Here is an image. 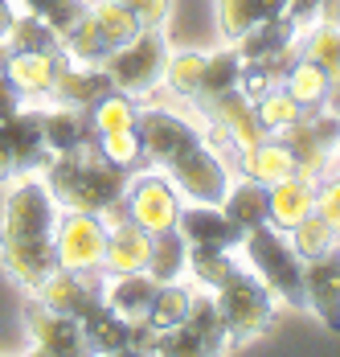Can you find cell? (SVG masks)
<instances>
[{
    "label": "cell",
    "instance_id": "obj_26",
    "mask_svg": "<svg viewBox=\"0 0 340 357\" xmlns=\"http://www.w3.org/2000/svg\"><path fill=\"white\" fill-rule=\"evenodd\" d=\"M82 333H86L91 349H99V354H128V345H132V324L115 317L102 300L82 317Z\"/></svg>",
    "mask_w": 340,
    "mask_h": 357
},
{
    "label": "cell",
    "instance_id": "obj_27",
    "mask_svg": "<svg viewBox=\"0 0 340 357\" xmlns=\"http://www.w3.org/2000/svg\"><path fill=\"white\" fill-rule=\"evenodd\" d=\"M185 267H189V243L180 238V230L152 234V255H148L144 271L156 284H176V280H185Z\"/></svg>",
    "mask_w": 340,
    "mask_h": 357
},
{
    "label": "cell",
    "instance_id": "obj_49",
    "mask_svg": "<svg viewBox=\"0 0 340 357\" xmlns=\"http://www.w3.org/2000/svg\"><path fill=\"white\" fill-rule=\"evenodd\" d=\"M337 165H340V156H337Z\"/></svg>",
    "mask_w": 340,
    "mask_h": 357
},
{
    "label": "cell",
    "instance_id": "obj_25",
    "mask_svg": "<svg viewBox=\"0 0 340 357\" xmlns=\"http://www.w3.org/2000/svg\"><path fill=\"white\" fill-rule=\"evenodd\" d=\"M222 210L230 214V222H234L238 230H250V226L271 222V214H267V185H258V181H250V177L230 181Z\"/></svg>",
    "mask_w": 340,
    "mask_h": 357
},
{
    "label": "cell",
    "instance_id": "obj_35",
    "mask_svg": "<svg viewBox=\"0 0 340 357\" xmlns=\"http://www.w3.org/2000/svg\"><path fill=\"white\" fill-rule=\"evenodd\" d=\"M238 74H242V58H238V50H234V45H226V50L209 54V58H205L201 91H197L193 107L205 103V99H213V95H222V91H230V86H238Z\"/></svg>",
    "mask_w": 340,
    "mask_h": 357
},
{
    "label": "cell",
    "instance_id": "obj_44",
    "mask_svg": "<svg viewBox=\"0 0 340 357\" xmlns=\"http://www.w3.org/2000/svg\"><path fill=\"white\" fill-rule=\"evenodd\" d=\"M320 4H324V0H287V17L304 29V25H311V21L320 17Z\"/></svg>",
    "mask_w": 340,
    "mask_h": 357
},
{
    "label": "cell",
    "instance_id": "obj_32",
    "mask_svg": "<svg viewBox=\"0 0 340 357\" xmlns=\"http://www.w3.org/2000/svg\"><path fill=\"white\" fill-rule=\"evenodd\" d=\"M279 82H283V86H287V95H295V99H300L307 111L324 107V99H328V86H332V78L320 70L316 62H307V58H295Z\"/></svg>",
    "mask_w": 340,
    "mask_h": 357
},
{
    "label": "cell",
    "instance_id": "obj_1",
    "mask_svg": "<svg viewBox=\"0 0 340 357\" xmlns=\"http://www.w3.org/2000/svg\"><path fill=\"white\" fill-rule=\"evenodd\" d=\"M58 218H62V206L49 193L45 177L21 173L8 185L4 218H0V263L29 291H37L58 271V250H54Z\"/></svg>",
    "mask_w": 340,
    "mask_h": 357
},
{
    "label": "cell",
    "instance_id": "obj_34",
    "mask_svg": "<svg viewBox=\"0 0 340 357\" xmlns=\"http://www.w3.org/2000/svg\"><path fill=\"white\" fill-rule=\"evenodd\" d=\"M91 17H95L102 41H107L111 50L128 45V41L144 29V25H139V17L132 13V8H123L119 0H95V4H91Z\"/></svg>",
    "mask_w": 340,
    "mask_h": 357
},
{
    "label": "cell",
    "instance_id": "obj_48",
    "mask_svg": "<svg viewBox=\"0 0 340 357\" xmlns=\"http://www.w3.org/2000/svg\"><path fill=\"white\" fill-rule=\"evenodd\" d=\"M337 25H340V13H337Z\"/></svg>",
    "mask_w": 340,
    "mask_h": 357
},
{
    "label": "cell",
    "instance_id": "obj_28",
    "mask_svg": "<svg viewBox=\"0 0 340 357\" xmlns=\"http://www.w3.org/2000/svg\"><path fill=\"white\" fill-rule=\"evenodd\" d=\"M197 337H201L205 354H217V349H230V337H226V324H222V312H217V300H213V291H197L193 287V300H189V312H185V321Z\"/></svg>",
    "mask_w": 340,
    "mask_h": 357
},
{
    "label": "cell",
    "instance_id": "obj_12",
    "mask_svg": "<svg viewBox=\"0 0 340 357\" xmlns=\"http://www.w3.org/2000/svg\"><path fill=\"white\" fill-rule=\"evenodd\" d=\"M197 107H201L205 119L222 123V132L230 136L234 152H246V148H254V144L267 136L263 123H258V115H254V99L242 95L238 86H230V91H222V95L205 99V103H197Z\"/></svg>",
    "mask_w": 340,
    "mask_h": 357
},
{
    "label": "cell",
    "instance_id": "obj_18",
    "mask_svg": "<svg viewBox=\"0 0 340 357\" xmlns=\"http://www.w3.org/2000/svg\"><path fill=\"white\" fill-rule=\"evenodd\" d=\"M152 255V234L139 230L136 222H119L107 226V250H102V271L107 275H123V271H144Z\"/></svg>",
    "mask_w": 340,
    "mask_h": 357
},
{
    "label": "cell",
    "instance_id": "obj_15",
    "mask_svg": "<svg viewBox=\"0 0 340 357\" xmlns=\"http://www.w3.org/2000/svg\"><path fill=\"white\" fill-rule=\"evenodd\" d=\"M176 230L189 247H222L234 250L242 247V230L230 222V214L222 206H209V202H189L180 206V218H176Z\"/></svg>",
    "mask_w": 340,
    "mask_h": 357
},
{
    "label": "cell",
    "instance_id": "obj_39",
    "mask_svg": "<svg viewBox=\"0 0 340 357\" xmlns=\"http://www.w3.org/2000/svg\"><path fill=\"white\" fill-rule=\"evenodd\" d=\"M189 300H193V287L185 284V280H176V284H160L156 287V300H152L148 321H156L160 328L180 324L185 321V312H189Z\"/></svg>",
    "mask_w": 340,
    "mask_h": 357
},
{
    "label": "cell",
    "instance_id": "obj_10",
    "mask_svg": "<svg viewBox=\"0 0 340 357\" xmlns=\"http://www.w3.org/2000/svg\"><path fill=\"white\" fill-rule=\"evenodd\" d=\"M304 308H311L328 333H340V243L304 259Z\"/></svg>",
    "mask_w": 340,
    "mask_h": 357
},
{
    "label": "cell",
    "instance_id": "obj_42",
    "mask_svg": "<svg viewBox=\"0 0 340 357\" xmlns=\"http://www.w3.org/2000/svg\"><path fill=\"white\" fill-rule=\"evenodd\" d=\"M86 13H91V4H86V0H58V4H54L41 21L54 29V37H62V33H70V29H74Z\"/></svg>",
    "mask_w": 340,
    "mask_h": 357
},
{
    "label": "cell",
    "instance_id": "obj_24",
    "mask_svg": "<svg viewBox=\"0 0 340 357\" xmlns=\"http://www.w3.org/2000/svg\"><path fill=\"white\" fill-rule=\"evenodd\" d=\"M295 50H300V58L316 62L332 82L340 78V25L337 21H311V25H304L300 37H295Z\"/></svg>",
    "mask_w": 340,
    "mask_h": 357
},
{
    "label": "cell",
    "instance_id": "obj_17",
    "mask_svg": "<svg viewBox=\"0 0 340 357\" xmlns=\"http://www.w3.org/2000/svg\"><path fill=\"white\" fill-rule=\"evenodd\" d=\"M107 91H115V86H111V78H107L102 66L62 62V70H58V78H54V86H49V95H45V99H54V103H62V107L91 111Z\"/></svg>",
    "mask_w": 340,
    "mask_h": 357
},
{
    "label": "cell",
    "instance_id": "obj_30",
    "mask_svg": "<svg viewBox=\"0 0 340 357\" xmlns=\"http://www.w3.org/2000/svg\"><path fill=\"white\" fill-rule=\"evenodd\" d=\"M58 50H62L66 62H78V66H102V58L111 54V45L102 41V33H99V25H95L91 13H86L70 33L58 37Z\"/></svg>",
    "mask_w": 340,
    "mask_h": 357
},
{
    "label": "cell",
    "instance_id": "obj_2",
    "mask_svg": "<svg viewBox=\"0 0 340 357\" xmlns=\"http://www.w3.org/2000/svg\"><path fill=\"white\" fill-rule=\"evenodd\" d=\"M45 185L58 197L62 210H82V214H102L115 197H123L132 169L107 160L99 144H78L70 152H54L45 165Z\"/></svg>",
    "mask_w": 340,
    "mask_h": 357
},
{
    "label": "cell",
    "instance_id": "obj_6",
    "mask_svg": "<svg viewBox=\"0 0 340 357\" xmlns=\"http://www.w3.org/2000/svg\"><path fill=\"white\" fill-rule=\"evenodd\" d=\"M164 173L172 177V185L180 189V197L189 202H209V206H222L226 202V189H230V160L209 148L205 136L197 144H189L180 156H172L164 165Z\"/></svg>",
    "mask_w": 340,
    "mask_h": 357
},
{
    "label": "cell",
    "instance_id": "obj_16",
    "mask_svg": "<svg viewBox=\"0 0 340 357\" xmlns=\"http://www.w3.org/2000/svg\"><path fill=\"white\" fill-rule=\"evenodd\" d=\"M156 280L148 275V271H123V275H107V284H102V304L115 312V317H123L128 324L136 321H148V312H152V300H156Z\"/></svg>",
    "mask_w": 340,
    "mask_h": 357
},
{
    "label": "cell",
    "instance_id": "obj_37",
    "mask_svg": "<svg viewBox=\"0 0 340 357\" xmlns=\"http://www.w3.org/2000/svg\"><path fill=\"white\" fill-rule=\"evenodd\" d=\"M287 243H291V250H295L300 259H311V255H324V250H332L340 238H337V230H332L324 218L316 214V210H311L304 222H295V226L287 230Z\"/></svg>",
    "mask_w": 340,
    "mask_h": 357
},
{
    "label": "cell",
    "instance_id": "obj_40",
    "mask_svg": "<svg viewBox=\"0 0 340 357\" xmlns=\"http://www.w3.org/2000/svg\"><path fill=\"white\" fill-rule=\"evenodd\" d=\"M99 152L107 160L123 165V169H139L144 165V148H139V132L136 128H123V132H99L95 136Z\"/></svg>",
    "mask_w": 340,
    "mask_h": 357
},
{
    "label": "cell",
    "instance_id": "obj_45",
    "mask_svg": "<svg viewBox=\"0 0 340 357\" xmlns=\"http://www.w3.org/2000/svg\"><path fill=\"white\" fill-rule=\"evenodd\" d=\"M21 111V95H17V86L8 82V74L0 66V119H8V115H17Z\"/></svg>",
    "mask_w": 340,
    "mask_h": 357
},
{
    "label": "cell",
    "instance_id": "obj_5",
    "mask_svg": "<svg viewBox=\"0 0 340 357\" xmlns=\"http://www.w3.org/2000/svg\"><path fill=\"white\" fill-rule=\"evenodd\" d=\"M169 54L172 50L164 41V29H139L128 45H119L102 58V70L111 78V86L123 95H152L164 82Z\"/></svg>",
    "mask_w": 340,
    "mask_h": 357
},
{
    "label": "cell",
    "instance_id": "obj_33",
    "mask_svg": "<svg viewBox=\"0 0 340 357\" xmlns=\"http://www.w3.org/2000/svg\"><path fill=\"white\" fill-rule=\"evenodd\" d=\"M205 58L201 50H176L169 54V62H164V86H169L176 99H197V91H201V78H205Z\"/></svg>",
    "mask_w": 340,
    "mask_h": 357
},
{
    "label": "cell",
    "instance_id": "obj_22",
    "mask_svg": "<svg viewBox=\"0 0 340 357\" xmlns=\"http://www.w3.org/2000/svg\"><path fill=\"white\" fill-rule=\"evenodd\" d=\"M41 136H45L49 156H54V152H70V148H78V144H91L95 140L91 111L54 103L49 111H41Z\"/></svg>",
    "mask_w": 340,
    "mask_h": 357
},
{
    "label": "cell",
    "instance_id": "obj_21",
    "mask_svg": "<svg viewBox=\"0 0 340 357\" xmlns=\"http://www.w3.org/2000/svg\"><path fill=\"white\" fill-rule=\"evenodd\" d=\"M238 165H242V177L258 181V185H275V181L295 173V152L279 136H263L254 148L238 152Z\"/></svg>",
    "mask_w": 340,
    "mask_h": 357
},
{
    "label": "cell",
    "instance_id": "obj_11",
    "mask_svg": "<svg viewBox=\"0 0 340 357\" xmlns=\"http://www.w3.org/2000/svg\"><path fill=\"white\" fill-rule=\"evenodd\" d=\"M33 296L45 304V308L82 321V317L102 300V284H99V271H66V267H58Z\"/></svg>",
    "mask_w": 340,
    "mask_h": 357
},
{
    "label": "cell",
    "instance_id": "obj_8",
    "mask_svg": "<svg viewBox=\"0 0 340 357\" xmlns=\"http://www.w3.org/2000/svg\"><path fill=\"white\" fill-rule=\"evenodd\" d=\"M58 267L66 271H102V250H107V222L99 214L62 210L54 230Z\"/></svg>",
    "mask_w": 340,
    "mask_h": 357
},
{
    "label": "cell",
    "instance_id": "obj_31",
    "mask_svg": "<svg viewBox=\"0 0 340 357\" xmlns=\"http://www.w3.org/2000/svg\"><path fill=\"white\" fill-rule=\"evenodd\" d=\"M242 263L230 255V250L222 247H189V275H193V284L205 287V291H217V287L226 284L234 271H238Z\"/></svg>",
    "mask_w": 340,
    "mask_h": 357
},
{
    "label": "cell",
    "instance_id": "obj_36",
    "mask_svg": "<svg viewBox=\"0 0 340 357\" xmlns=\"http://www.w3.org/2000/svg\"><path fill=\"white\" fill-rule=\"evenodd\" d=\"M136 95H123V91H107L99 103L91 107V128L95 136L99 132H123V128H136Z\"/></svg>",
    "mask_w": 340,
    "mask_h": 357
},
{
    "label": "cell",
    "instance_id": "obj_29",
    "mask_svg": "<svg viewBox=\"0 0 340 357\" xmlns=\"http://www.w3.org/2000/svg\"><path fill=\"white\" fill-rule=\"evenodd\" d=\"M254 115H258V123H263V132H267V136H279L283 128L300 123V119L307 115V107L295 99V95H287V86H283V82H271V86L254 99Z\"/></svg>",
    "mask_w": 340,
    "mask_h": 357
},
{
    "label": "cell",
    "instance_id": "obj_41",
    "mask_svg": "<svg viewBox=\"0 0 340 357\" xmlns=\"http://www.w3.org/2000/svg\"><path fill=\"white\" fill-rule=\"evenodd\" d=\"M316 214L324 218L340 238V173H328L316 185Z\"/></svg>",
    "mask_w": 340,
    "mask_h": 357
},
{
    "label": "cell",
    "instance_id": "obj_46",
    "mask_svg": "<svg viewBox=\"0 0 340 357\" xmlns=\"http://www.w3.org/2000/svg\"><path fill=\"white\" fill-rule=\"evenodd\" d=\"M54 4H58V0H13V8H21V13H33V17H45Z\"/></svg>",
    "mask_w": 340,
    "mask_h": 357
},
{
    "label": "cell",
    "instance_id": "obj_9",
    "mask_svg": "<svg viewBox=\"0 0 340 357\" xmlns=\"http://www.w3.org/2000/svg\"><path fill=\"white\" fill-rule=\"evenodd\" d=\"M136 132H139L144 160H152V165H169L172 156H180L189 144L201 140V123L172 107H139Z\"/></svg>",
    "mask_w": 340,
    "mask_h": 357
},
{
    "label": "cell",
    "instance_id": "obj_3",
    "mask_svg": "<svg viewBox=\"0 0 340 357\" xmlns=\"http://www.w3.org/2000/svg\"><path fill=\"white\" fill-rule=\"evenodd\" d=\"M242 250H246L250 271L267 284L275 300L304 308V259L291 250L287 230H275L271 222L250 226V230H242Z\"/></svg>",
    "mask_w": 340,
    "mask_h": 357
},
{
    "label": "cell",
    "instance_id": "obj_38",
    "mask_svg": "<svg viewBox=\"0 0 340 357\" xmlns=\"http://www.w3.org/2000/svg\"><path fill=\"white\" fill-rule=\"evenodd\" d=\"M4 50H58V37L41 17L17 13L13 25H8V37H4Z\"/></svg>",
    "mask_w": 340,
    "mask_h": 357
},
{
    "label": "cell",
    "instance_id": "obj_13",
    "mask_svg": "<svg viewBox=\"0 0 340 357\" xmlns=\"http://www.w3.org/2000/svg\"><path fill=\"white\" fill-rule=\"evenodd\" d=\"M62 62H66L62 50H4L0 54V66L21 99H45Z\"/></svg>",
    "mask_w": 340,
    "mask_h": 357
},
{
    "label": "cell",
    "instance_id": "obj_19",
    "mask_svg": "<svg viewBox=\"0 0 340 357\" xmlns=\"http://www.w3.org/2000/svg\"><path fill=\"white\" fill-rule=\"evenodd\" d=\"M316 210V185L300 173L267 185V214H271L275 230H291L295 222H304Z\"/></svg>",
    "mask_w": 340,
    "mask_h": 357
},
{
    "label": "cell",
    "instance_id": "obj_47",
    "mask_svg": "<svg viewBox=\"0 0 340 357\" xmlns=\"http://www.w3.org/2000/svg\"><path fill=\"white\" fill-rule=\"evenodd\" d=\"M13 17H17L13 0H0V45H4V37H8V25H13Z\"/></svg>",
    "mask_w": 340,
    "mask_h": 357
},
{
    "label": "cell",
    "instance_id": "obj_7",
    "mask_svg": "<svg viewBox=\"0 0 340 357\" xmlns=\"http://www.w3.org/2000/svg\"><path fill=\"white\" fill-rule=\"evenodd\" d=\"M123 202H128V218L148 234L176 230V218L185 206V197L172 185L169 173H132L128 189H123Z\"/></svg>",
    "mask_w": 340,
    "mask_h": 357
},
{
    "label": "cell",
    "instance_id": "obj_20",
    "mask_svg": "<svg viewBox=\"0 0 340 357\" xmlns=\"http://www.w3.org/2000/svg\"><path fill=\"white\" fill-rule=\"evenodd\" d=\"M295 37H300V25L283 13V17H271V21H258L254 29H246V33H242L238 41H230V45L238 50L242 62H271L283 50L295 45Z\"/></svg>",
    "mask_w": 340,
    "mask_h": 357
},
{
    "label": "cell",
    "instance_id": "obj_14",
    "mask_svg": "<svg viewBox=\"0 0 340 357\" xmlns=\"http://www.w3.org/2000/svg\"><path fill=\"white\" fill-rule=\"evenodd\" d=\"M25 321H29V337H33L37 354H91V341L82 333V321L45 308L37 296L25 308Z\"/></svg>",
    "mask_w": 340,
    "mask_h": 357
},
{
    "label": "cell",
    "instance_id": "obj_4",
    "mask_svg": "<svg viewBox=\"0 0 340 357\" xmlns=\"http://www.w3.org/2000/svg\"><path fill=\"white\" fill-rule=\"evenodd\" d=\"M213 300H217V312H222L230 345H242L250 337H263L275 321V296L267 291V284L250 267H238L226 284L213 291Z\"/></svg>",
    "mask_w": 340,
    "mask_h": 357
},
{
    "label": "cell",
    "instance_id": "obj_43",
    "mask_svg": "<svg viewBox=\"0 0 340 357\" xmlns=\"http://www.w3.org/2000/svg\"><path fill=\"white\" fill-rule=\"evenodd\" d=\"M123 8H132L144 29H164L172 17V0H119Z\"/></svg>",
    "mask_w": 340,
    "mask_h": 357
},
{
    "label": "cell",
    "instance_id": "obj_23",
    "mask_svg": "<svg viewBox=\"0 0 340 357\" xmlns=\"http://www.w3.org/2000/svg\"><path fill=\"white\" fill-rule=\"evenodd\" d=\"M287 13V0H217V29L226 41H238L258 21H271Z\"/></svg>",
    "mask_w": 340,
    "mask_h": 357
}]
</instances>
